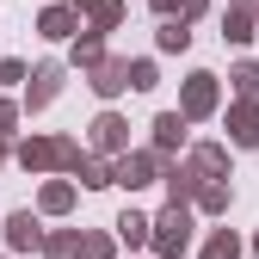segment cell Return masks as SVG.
I'll return each mask as SVG.
<instances>
[{
  "mask_svg": "<svg viewBox=\"0 0 259 259\" xmlns=\"http://www.w3.org/2000/svg\"><path fill=\"white\" fill-rule=\"evenodd\" d=\"M19 160H25L31 173H44V167H80V148L68 136H37V142L19 148Z\"/></svg>",
  "mask_w": 259,
  "mask_h": 259,
  "instance_id": "cell-1",
  "label": "cell"
},
{
  "mask_svg": "<svg viewBox=\"0 0 259 259\" xmlns=\"http://www.w3.org/2000/svg\"><path fill=\"white\" fill-rule=\"evenodd\" d=\"M185 241H191V210L173 204L167 216L154 222V253H160V259H173V253H185Z\"/></svg>",
  "mask_w": 259,
  "mask_h": 259,
  "instance_id": "cell-2",
  "label": "cell"
},
{
  "mask_svg": "<svg viewBox=\"0 0 259 259\" xmlns=\"http://www.w3.org/2000/svg\"><path fill=\"white\" fill-rule=\"evenodd\" d=\"M229 136H235L241 148H259V105H253V99H235V105H229Z\"/></svg>",
  "mask_w": 259,
  "mask_h": 259,
  "instance_id": "cell-3",
  "label": "cell"
},
{
  "mask_svg": "<svg viewBox=\"0 0 259 259\" xmlns=\"http://www.w3.org/2000/svg\"><path fill=\"white\" fill-rule=\"evenodd\" d=\"M216 111V74H191L185 80V117H210Z\"/></svg>",
  "mask_w": 259,
  "mask_h": 259,
  "instance_id": "cell-4",
  "label": "cell"
},
{
  "mask_svg": "<svg viewBox=\"0 0 259 259\" xmlns=\"http://www.w3.org/2000/svg\"><path fill=\"white\" fill-rule=\"evenodd\" d=\"M7 247H44V229H37L31 210H13L7 216Z\"/></svg>",
  "mask_w": 259,
  "mask_h": 259,
  "instance_id": "cell-5",
  "label": "cell"
},
{
  "mask_svg": "<svg viewBox=\"0 0 259 259\" xmlns=\"http://www.w3.org/2000/svg\"><path fill=\"white\" fill-rule=\"evenodd\" d=\"M148 179H154V154H123V160H117V185L136 191V185H148Z\"/></svg>",
  "mask_w": 259,
  "mask_h": 259,
  "instance_id": "cell-6",
  "label": "cell"
},
{
  "mask_svg": "<svg viewBox=\"0 0 259 259\" xmlns=\"http://www.w3.org/2000/svg\"><path fill=\"white\" fill-rule=\"evenodd\" d=\"M74 25H80V7H50V13L37 19L44 37H74Z\"/></svg>",
  "mask_w": 259,
  "mask_h": 259,
  "instance_id": "cell-7",
  "label": "cell"
},
{
  "mask_svg": "<svg viewBox=\"0 0 259 259\" xmlns=\"http://www.w3.org/2000/svg\"><path fill=\"white\" fill-rule=\"evenodd\" d=\"M123 87H130V62H99V68H93V93L111 99V93H123Z\"/></svg>",
  "mask_w": 259,
  "mask_h": 259,
  "instance_id": "cell-8",
  "label": "cell"
},
{
  "mask_svg": "<svg viewBox=\"0 0 259 259\" xmlns=\"http://www.w3.org/2000/svg\"><path fill=\"white\" fill-rule=\"evenodd\" d=\"M123 130H130V123H123V117H111V111H105V117H99V123H93V142H99V148H105V154H123V142H130V136H123Z\"/></svg>",
  "mask_w": 259,
  "mask_h": 259,
  "instance_id": "cell-9",
  "label": "cell"
},
{
  "mask_svg": "<svg viewBox=\"0 0 259 259\" xmlns=\"http://www.w3.org/2000/svg\"><path fill=\"white\" fill-rule=\"evenodd\" d=\"M56 87H62V68H56V62H44V68L31 74V111L50 105V99H56Z\"/></svg>",
  "mask_w": 259,
  "mask_h": 259,
  "instance_id": "cell-10",
  "label": "cell"
},
{
  "mask_svg": "<svg viewBox=\"0 0 259 259\" xmlns=\"http://www.w3.org/2000/svg\"><path fill=\"white\" fill-rule=\"evenodd\" d=\"M117 235H123L130 247H142V241H154V222H148L142 210H123V216H117Z\"/></svg>",
  "mask_w": 259,
  "mask_h": 259,
  "instance_id": "cell-11",
  "label": "cell"
},
{
  "mask_svg": "<svg viewBox=\"0 0 259 259\" xmlns=\"http://www.w3.org/2000/svg\"><path fill=\"white\" fill-rule=\"evenodd\" d=\"M154 142H160V148H179V142H185V111H160V117H154Z\"/></svg>",
  "mask_w": 259,
  "mask_h": 259,
  "instance_id": "cell-12",
  "label": "cell"
},
{
  "mask_svg": "<svg viewBox=\"0 0 259 259\" xmlns=\"http://www.w3.org/2000/svg\"><path fill=\"white\" fill-rule=\"evenodd\" d=\"M80 185H117V167H111V160H99V154H80Z\"/></svg>",
  "mask_w": 259,
  "mask_h": 259,
  "instance_id": "cell-13",
  "label": "cell"
},
{
  "mask_svg": "<svg viewBox=\"0 0 259 259\" xmlns=\"http://www.w3.org/2000/svg\"><path fill=\"white\" fill-rule=\"evenodd\" d=\"M74 7H80V13H93V31H111V25L123 19L117 0H74Z\"/></svg>",
  "mask_w": 259,
  "mask_h": 259,
  "instance_id": "cell-14",
  "label": "cell"
},
{
  "mask_svg": "<svg viewBox=\"0 0 259 259\" xmlns=\"http://www.w3.org/2000/svg\"><path fill=\"white\" fill-rule=\"evenodd\" d=\"M74 62H80V68H99V62H105V44H99V31H87V37L74 44Z\"/></svg>",
  "mask_w": 259,
  "mask_h": 259,
  "instance_id": "cell-15",
  "label": "cell"
},
{
  "mask_svg": "<svg viewBox=\"0 0 259 259\" xmlns=\"http://www.w3.org/2000/svg\"><path fill=\"white\" fill-rule=\"evenodd\" d=\"M80 247H87L80 235H50V241H44V253H50V259H80Z\"/></svg>",
  "mask_w": 259,
  "mask_h": 259,
  "instance_id": "cell-16",
  "label": "cell"
},
{
  "mask_svg": "<svg viewBox=\"0 0 259 259\" xmlns=\"http://www.w3.org/2000/svg\"><path fill=\"white\" fill-rule=\"evenodd\" d=\"M222 37H229V44H247L253 37V13H229V19H222Z\"/></svg>",
  "mask_w": 259,
  "mask_h": 259,
  "instance_id": "cell-17",
  "label": "cell"
},
{
  "mask_svg": "<svg viewBox=\"0 0 259 259\" xmlns=\"http://www.w3.org/2000/svg\"><path fill=\"white\" fill-rule=\"evenodd\" d=\"M204 259H241V241H235L229 229H216V241L204 247Z\"/></svg>",
  "mask_w": 259,
  "mask_h": 259,
  "instance_id": "cell-18",
  "label": "cell"
},
{
  "mask_svg": "<svg viewBox=\"0 0 259 259\" xmlns=\"http://www.w3.org/2000/svg\"><path fill=\"white\" fill-rule=\"evenodd\" d=\"M185 44H191L185 19H167V25H160V50H185Z\"/></svg>",
  "mask_w": 259,
  "mask_h": 259,
  "instance_id": "cell-19",
  "label": "cell"
},
{
  "mask_svg": "<svg viewBox=\"0 0 259 259\" xmlns=\"http://www.w3.org/2000/svg\"><path fill=\"white\" fill-rule=\"evenodd\" d=\"M68 204H74V185H44V210L50 216H62Z\"/></svg>",
  "mask_w": 259,
  "mask_h": 259,
  "instance_id": "cell-20",
  "label": "cell"
},
{
  "mask_svg": "<svg viewBox=\"0 0 259 259\" xmlns=\"http://www.w3.org/2000/svg\"><path fill=\"white\" fill-rule=\"evenodd\" d=\"M191 185H198V167H173V173H167V191H173V204L185 198Z\"/></svg>",
  "mask_w": 259,
  "mask_h": 259,
  "instance_id": "cell-21",
  "label": "cell"
},
{
  "mask_svg": "<svg viewBox=\"0 0 259 259\" xmlns=\"http://www.w3.org/2000/svg\"><path fill=\"white\" fill-rule=\"evenodd\" d=\"M235 93H241V99H259V68H253V62L235 68Z\"/></svg>",
  "mask_w": 259,
  "mask_h": 259,
  "instance_id": "cell-22",
  "label": "cell"
},
{
  "mask_svg": "<svg viewBox=\"0 0 259 259\" xmlns=\"http://www.w3.org/2000/svg\"><path fill=\"white\" fill-rule=\"evenodd\" d=\"M198 204H204V210H229V185H216V179H210V185L198 191Z\"/></svg>",
  "mask_w": 259,
  "mask_h": 259,
  "instance_id": "cell-23",
  "label": "cell"
},
{
  "mask_svg": "<svg viewBox=\"0 0 259 259\" xmlns=\"http://www.w3.org/2000/svg\"><path fill=\"white\" fill-rule=\"evenodd\" d=\"M191 167H198V173H222V148H216V142L198 148V154H191Z\"/></svg>",
  "mask_w": 259,
  "mask_h": 259,
  "instance_id": "cell-24",
  "label": "cell"
},
{
  "mask_svg": "<svg viewBox=\"0 0 259 259\" xmlns=\"http://www.w3.org/2000/svg\"><path fill=\"white\" fill-rule=\"evenodd\" d=\"M130 87L148 93V87H154V62H130Z\"/></svg>",
  "mask_w": 259,
  "mask_h": 259,
  "instance_id": "cell-25",
  "label": "cell"
},
{
  "mask_svg": "<svg viewBox=\"0 0 259 259\" xmlns=\"http://www.w3.org/2000/svg\"><path fill=\"white\" fill-rule=\"evenodd\" d=\"M80 259H111V241H105V235H93V241L80 247Z\"/></svg>",
  "mask_w": 259,
  "mask_h": 259,
  "instance_id": "cell-26",
  "label": "cell"
},
{
  "mask_svg": "<svg viewBox=\"0 0 259 259\" xmlns=\"http://www.w3.org/2000/svg\"><path fill=\"white\" fill-rule=\"evenodd\" d=\"M13 80H25V62H0V87H13Z\"/></svg>",
  "mask_w": 259,
  "mask_h": 259,
  "instance_id": "cell-27",
  "label": "cell"
},
{
  "mask_svg": "<svg viewBox=\"0 0 259 259\" xmlns=\"http://www.w3.org/2000/svg\"><path fill=\"white\" fill-rule=\"evenodd\" d=\"M7 130H13V105L0 99V136H7Z\"/></svg>",
  "mask_w": 259,
  "mask_h": 259,
  "instance_id": "cell-28",
  "label": "cell"
},
{
  "mask_svg": "<svg viewBox=\"0 0 259 259\" xmlns=\"http://www.w3.org/2000/svg\"><path fill=\"white\" fill-rule=\"evenodd\" d=\"M154 7H160V13H185V0H154Z\"/></svg>",
  "mask_w": 259,
  "mask_h": 259,
  "instance_id": "cell-29",
  "label": "cell"
},
{
  "mask_svg": "<svg viewBox=\"0 0 259 259\" xmlns=\"http://www.w3.org/2000/svg\"><path fill=\"white\" fill-rule=\"evenodd\" d=\"M0 160H7V148H0Z\"/></svg>",
  "mask_w": 259,
  "mask_h": 259,
  "instance_id": "cell-30",
  "label": "cell"
},
{
  "mask_svg": "<svg viewBox=\"0 0 259 259\" xmlns=\"http://www.w3.org/2000/svg\"><path fill=\"white\" fill-rule=\"evenodd\" d=\"M253 253H259V241H253Z\"/></svg>",
  "mask_w": 259,
  "mask_h": 259,
  "instance_id": "cell-31",
  "label": "cell"
}]
</instances>
